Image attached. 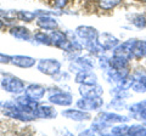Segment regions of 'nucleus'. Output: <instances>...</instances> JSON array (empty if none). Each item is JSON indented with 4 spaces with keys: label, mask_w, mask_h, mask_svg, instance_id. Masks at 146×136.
<instances>
[{
    "label": "nucleus",
    "mask_w": 146,
    "mask_h": 136,
    "mask_svg": "<svg viewBox=\"0 0 146 136\" xmlns=\"http://www.w3.org/2000/svg\"><path fill=\"white\" fill-rule=\"evenodd\" d=\"M78 34L82 38H84L86 40H94L95 38H96V30L90 28V27H79Z\"/></svg>",
    "instance_id": "423d86ee"
},
{
    "label": "nucleus",
    "mask_w": 146,
    "mask_h": 136,
    "mask_svg": "<svg viewBox=\"0 0 146 136\" xmlns=\"http://www.w3.org/2000/svg\"><path fill=\"white\" fill-rule=\"evenodd\" d=\"M58 67H60V65L56 62V61H50V60H46V61H42L40 62V71L44 72V73L46 74H54L56 73V72L58 71Z\"/></svg>",
    "instance_id": "f03ea898"
},
{
    "label": "nucleus",
    "mask_w": 146,
    "mask_h": 136,
    "mask_svg": "<svg viewBox=\"0 0 146 136\" xmlns=\"http://www.w3.org/2000/svg\"><path fill=\"white\" fill-rule=\"evenodd\" d=\"M131 53L134 57H143L146 55V43L141 42V40H136L133 42L131 45Z\"/></svg>",
    "instance_id": "20e7f679"
},
{
    "label": "nucleus",
    "mask_w": 146,
    "mask_h": 136,
    "mask_svg": "<svg viewBox=\"0 0 146 136\" xmlns=\"http://www.w3.org/2000/svg\"><path fill=\"white\" fill-rule=\"evenodd\" d=\"M128 130H129V129H128L125 125H123V126H117V128H113L112 133L113 134H124V133H127Z\"/></svg>",
    "instance_id": "aec40b11"
},
{
    "label": "nucleus",
    "mask_w": 146,
    "mask_h": 136,
    "mask_svg": "<svg viewBox=\"0 0 146 136\" xmlns=\"http://www.w3.org/2000/svg\"><path fill=\"white\" fill-rule=\"evenodd\" d=\"M133 23L138 27V28H146V15H136L133 18Z\"/></svg>",
    "instance_id": "4468645a"
},
{
    "label": "nucleus",
    "mask_w": 146,
    "mask_h": 136,
    "mask_svg": "<svg viewBox=\"0 0 146 136\" xmlns=\"http://www.w3.org/2000/svg\"><path fill=\"white\" fill-rule=\"evenodd\" d=\"M4 88H6L9 91H15V92H20L22 88V83L20 80H17L15 78H7L6 80H4Z\"/></svg>",
    "instance_id": "39448f33"
},
{
    "label": "nucleus",
    "mask_w": 146,
    "mask_h": 136,
    "mask_svg": "<svg viewBox=\"0 0 146 136\" xmlns=\"http://www.w3.org/2000/svg\"><path fill=\"white\" fill-rule=\"evenodd\" d=\"M68 0H54V4H55V6H57V7H63L67 4Z\"/></svg>",
    "instance_id": "4be33fe9"
},
{
    "label": "nucleus",
    "mask_w": 146,
    "mask_h": 136,
    "mask_svg": "<svg viewBox=\"0 0 146 136\" xmlns=\"http://www.w3.org/2000/svg\"><path fill=\"white\" fill-rule=\"evenodd\" d=\"M146 110V101H143V102H139V103H135V105H133L130 107V111H133V112H143Z\"/></svg>",
    "instance_id": "6ab92c4d"
},
{
    "label": "nucleus",
    "mask_w": 146,
    "mask_h": 136,
    "mask_svg": "<svg viewBox=\"0 0 146 136\" xmlns=\"http://www.w3.org/2000/svg\"><path fill=\"white\" fill-rule=\"evenodd\" d=\"M140 114H141V118H143L144 120H146V110L143 111V112H140Z\"/></svg>",
    "instance_id": "b1692460"
},
{
    "label": "nucleus",
    "mask_w": 146,
    "mask_h": 136,
    "mask_svg": "<svg viewBox=\"0 0 146 136\" xmlns=\"http://www.w3.org/2000/svg\"><path fill=\"white\" fill-rule=\"evenodd\" d=\"M122 0H99V6L104 10H111L116 7Z\"/></svg>",
    "instance_id": "6e6552de"
},
{
    "label": "nucleus",
    "mask_w": 146,
    "mask_h": 136,
    "mask_svg": "<svg viewBox=\"0 0 146 136\" xmlns=\"http://www.w3.org/2000/svg\"><path fill=\"white\" fill-rule=\"evenodd\" d=\"M44 92V89L43 88H39V86H31L28 89V94L31 95H35V97L36 98H39V97H42V95Z\"/></svg>",
    "instance_id": "f3484780"
},
{
    "label": "nucleus",
    "mask_w": 146,
    "mask_h": 136,
    "mask_svg": "<svg viewBox=\"0 0 146 136\" xmlns=\"http://www.w3.org/2000/svg\"><path fill=\"white\" fill-rule=\"evenodd\" d=\"M104 37L101 39V45H104V46H106V48H112V46H115L116 44H118V40L115 38V37H112V35H110V34H104Z\"/></svg>",
    "instance_id": "9b49d317"
},
{
    "label": "nucleus",
    "mask_w": 146,
    "mask_h": 136,
    "mask_svg": "<svg viewBox=\"0 0 146 136\" xmlns=\"http://www.w3.org/2000/svg\"><path fill=\"white\" fill-rule=\"evenodd\" d=\"M11 34L20 39H28V37H29L28 30L25 29L23 27H16L15 29H11Z\"/></svg>",
    "instance_id": "1a4fd4ad"
},
{
    "label": "nucleus",
    "mask_w": 146,
    "mask_h": 136,
    "mask_svg": "<svg viewBox=\"0 0 146 136\" xmlns=\"http://www.w3.org/2000/svg\"><path fill=\"white\" fill-rule=\"evenodd\" d=\"M1 27H3V22L0 21V28H1Z\"/></svg>",
    "instance_id": "393cba45"
},
{
    "label": "nucleus",
    "mask_w": 146,
    "mask_h": 136,
    "mask_svg": "<svg viewBox=\"0 0 146 136\" xmlns=\"http://www.w3.org/2000/svg\"><path fill=\"white\" fill-rule=\"evenodd\" d=\"M9 61H10V57L9 56H4L0 53V62H3V63H7Z\"/></svg>",
    "instance_id": "5701e85b"
},
{
    "label": "nucleus",
    "mask_w": 146,
    "mask_h": 136,
    "mask_svg": "<svg viewBox=\"0 0 146 136\" xmlns=\"http://www.w3.org/2000/svg\"><path fill=\"white\" fill-rule=\"evenodd\" d=\"M143 129H144V128H143L141 125H136V126H133V128H130L128 131H129V134H130V135H139V134H140V131L143 130Z\"/></svg>",
    "instance_id": "412c9836"
},
{
    "label": "nucleus",
    "mask_w": 146,
    "mask_h": 136,
    "mask_svg": "<svg viewBox=\"0 0 146 136\" xmlns=\"http://www.w3.org/2000/svg\"><path fill=\"white\" fill-rule=\"evenodd\" d=\"M80 92L83 94V96H85V97H95V96H99V95L102 92V89L99 88L98 85H94L93 86V84L91 85L85 84L84 86L80 88Z\"/></svg>",
    "instance_id": "7ed1b4c3"
},
{
    "label": "nucleus",
    "mask_w": 146,
    "mask_h": 136,
    "mask_svg": "<svg viewBox=\"0 0 146 136\" xmlns=\"http://www.w3.org/2000/svg\"><path fill=\"white\" fill-rule=\"evenodd\" d=\"M100 116H101V119L107 120V121H125V120H128V118L117 116V114H107V113H105V114H100Z\"/></svg>",
    "instance_id": "ddd939ff"
},
{
    "label": "nucleus",
    "mask_w": 146,
    "mask_h": 136,
    "mask_svg": "<svg viewBox=\"0 0 146 136\" xmlns=\"http://www.w3.org/2000/svg\"><path fill=\"white\" fill-rule=\"evenodd\" d=\"M131 88H133V90L136 92H145L146 91V83L145 81L136 80L134 84H131Z\"/></svg>",
    "instance_id": "dca6fc26"
},
{
    "label": "nucleus",
    "mask_w": 146,
    "mask_h": 136,
    "mask_svg": "<svg viewBox=\"0 0 146 136\" xmlns=\"http://www.w3.org/2000/svg\"><path fill=\"white\" fill-rule=\"evenodd\" d=\"M101 105H102V101L99 98V96L85 97L84 100H80L78 102V106L80 108H86V110H96Z\"/></svg>",
    "instance_id": "f257e3e1"
},
{
    "label": "nucleus",
    "mask_w": 146,
    "mask_h": 136,
    "mask_svg": "<svg viewBox=\"0 0 146 136\" xmlns=\"http://www.w3.org/2000/svg\"><path fill=\"white\" fill-rule=\"evenodd\" d=\"M138 1H146V0H138Z\"/></svg>",
    "instance_id": "a878e982"
},
{
    "label": "nucleus",
    "mask_w": 146,
    "mask_h": 136,
    "mask_svg": "<svg viewBox=\"0 0 146 136\" xmlns=\"http://www.w3.org/2000/svg\"><path fill=\"white\" fill-rule=\"evenodd\" d=\"M12 62L17 65L18 67H25V68H28L32 65H34V60L31 57H23V56H16L15 58H12Z\"/></svg>",
    "instance_id": "0eeeda50"
},
{
    "label": "nucleus",
    "mask_w": 146,
    "mask_h": 136,
    "mask_svg": "<svg viewBox=\"0 0 146 136\" xmlns=\"http://www.w3.org/2000/svg\"><path fill=\"white\" fill-rule=\"evenodd\" d=\"M17 17H18V20H22V21H32L34 18V15L33 13H31V12H25V11H20V12H17Z\"/></svg>",
    "instance_id": "a211bd4d"
},
{
    "label": "nucleus",
    "mask_w": 146,
    "mask_h": 136,
    "mask_svg": "<svg viewBox=\"0 0 146 136\" xmlns=\"http://www.w3.org/2000/svg\"><path fill=\"white\" fill-rule=\"evenodd\" d=\"M82 75H83V78H77V80H78V81H83L84 84H89V85L96 83V78H95V75H94V74L83 73Z\"/></svg>",
    "instance_id": "2eb2a0df"
},
{
    "label": "nucleus",
    "mask_w": 146,
    "mask_h": 136,
    "mask_svg": "<svg viewBox=\"0 0 146 136\" xmlns=\"http://www.w3.org/2000/svg\"><path fill=\"white\" fill-rule=\"evenodd\" d=\"M65 114H70L68 117L73 118V119H76V120H85V119H89V114H88V113H83V112L67 111V112H65Z\"/></svg>",
    "instance_id": "9d476101"
},
{
    "label": "nucleus",
    "mask_w": 146,
    "mask_h": 136,
    "mask_svg": "<svg viewBox=\"0 0 146 136\" xmlns=\"http://www.w3.org/2000/svg\"><path fill=\"white\" fill-rule=\"evenodd\" d=\"M38 24L40 27H43V28H45V29H52V28H55V27L57 26L56 22H55L54 20L46 18V17H43V18H40L38 21Z\"/></svg>",
    "instance_id": "f8f14e48"
}]
</instances>
